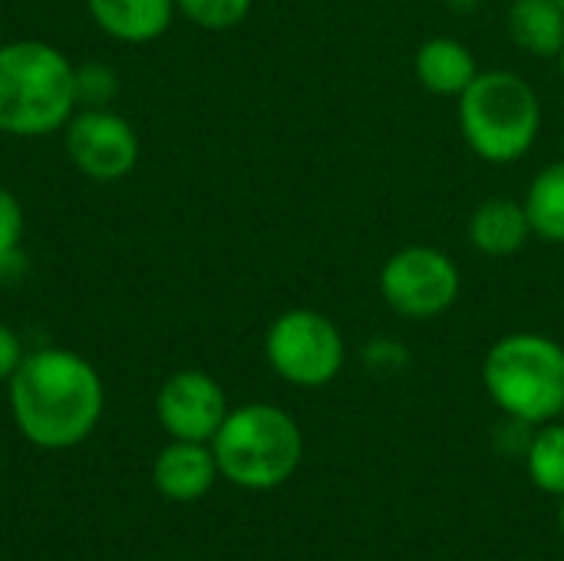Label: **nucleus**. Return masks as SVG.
<instances>
[{
	"label": "nucleus",
	"mask_w": 564,
	"mask_h": 561,
	"mask_svg": "<svg viewBox=\"0 0 564 561\" xmlns=\"http://www.w3.org/2000/svg\"><path fill=\"white\" fill-rule=\"evenodd\" d=\"M7 384L13 423L40 450H69L83 443L102 417V380L96 367L73 350H33Z\"/></svg>",
	"instance_id": "obj_1"
},
{
	"label": "nucleus",
	"mask_w": 564,
	"mask_h": 561,
	"mask_svg": "<svg viewBox=\"0 0 564 561\" xmlns=\"http://www.w3.org/2000/svg\"><path fill=\"white\" fill-rule=\"evenodd\" d=\"M76 66L43 40H13L0 46V132L50 136L76 112Z\"/></svg>",
	"instance_id": "obj_2"
},
{
	"label": "nucleus",
	"mask_w": 564,
	"mask_h": 561,
	"mask_svg": "<svg viewBox=\"0 0 564 561\" xmlns=\"http://www.w3.org/2000/svg\"><path fill=\"white\" fill-rule=\"evenodd\" d=\"M459 129L479 159L492 165L519 162L542 132V99L525 76L486 69L459 96Z\"/></svg>",
	"instance_id": "obj_3"
},
{
	"label": "nucleus",
	"mask_w": 564,
	"mask_h": 561,
	"mask_svg": "<svg viewBox=\"0 0 564 561\" xmlns=\"http://www.w3.org/2000/svg\"><path fill=\"white\" fill-rule=\"evenodd\" d=\"M482 384L506 417L545 427L564 410V347L545 334H506L486 354Z\"/></svg>",
	"instance_id": "obj_4"
},
{
	"label": "nucleus",
	"mask_w": 564,
	"mask_h": 561,
	"mask_svg": "<svg viewBox=\"0 0 564 561\" xmlns=\"http://www.w3.org/2000/svg\"><path fill=\"white\" fill-rule=\"evenodd\" d=\"M218 473L241 489H274L294 476L304 456V436L294 417L271 403L228 410L212 440Z\"/></svg>",
	"instance_id": "obj_5"
},
{
	"label": "nucleus",
	"mask_w": 564,
	"mask_h": 561,
	"mask_svg": "<svg viewBox=\"0 0 564 561\" xmlns=\"http://www.w3.org/2000/svg\"><path fill=\"white\" fill-rule=\"evenodd\" d=\"M264 357L271 370L294 384V387H327L344 370V334L340 327L314 311V308H291L278 314L264 334Z\"/></svg>",
	"instance_id": "obj_6"
},
{
	"label": "nucleus",
	"mask_w": 564,
	"mask_h": 561,
	"mask_svg": "<svg viewBox=\"0 0 564 561\" xmlns=\"http://www.w3.org/2000/svg\"><path fill=\"white\" fill-rule=\"evenodd\" d=\"M463 291L456 261L433 245H406L380 268V298L410 321H433L446 314Z\"/></svg>",
	"instance_id": "obj_7"
},
{
	"label": "nucleus",
	"mask_w": 564,
	"mask_h": 561,
	"mask_svg": "<svg viewBox=\"0 0 564 561\" xmlns=\"http://www.w3.org/2000/svg\"><path fill=\"white\" fill-rule=\"evenodd\" d=\"M63 145L69 162L96 182H116L139 162L135 129L129 119L109 112L106 106L76 109L63 126Z\"/></svg>",
	"instance_id": "obj_8"
},
{
	"label": "nucleus",
	"mask_w": 564,
	"mask_h": 561,
	"mask_svg": "<svg viewBox=\"0 0 564 561\" xmlns=\"http://www.w3.org/2000/svg\"><path fill=\"white\" fill-rule=\"evenodd\" d=\"M155 413L172 440L212 443L228 417V397L205 370H178L162 384Z\"/></svg>",
	"instance_id": "obj_9"
},
{
	"label": "nucleus",
	"mask_w": 564,
	"mask_h": 561,
	"mask_svg": "<svg viewBox=\"0 0 564 561\" xmlns=\"http://www.w3.org/2000/svg\"><path fill=\"white\" fill-rule=\"evenodd\" d=\"M215 476H218V463L212 443H188V440L169 443L152 470L155 489L172 503L202 499L215 486Z\"/></svg>",
	"instance_id": "obj_10"
},
{
	"label": "nucleus",
	"mask_w": 564,
	"mask_h": 561,
	"mask_svg": "<svg viewBox=\"0 0 564 561\" xmlns=\"http://www.w3.org/2000/svg\"><path fill=\"white\" fill-rule=\"evenodd\" d=\"M413 69L426 93L446 96V99H459L469 89V83L479 76L473 50L453 36H430L416 50Z\"/></svg>",
	"instance_id": "obj_11"
},
{
	"label": "nucleus",
	"mask_w": 564,
	"mask_h": 561,
	"mask_svg": "<svg viewBox=\"0 0 564 561\" xmlns=\"http://www.w3.org/2000/svg\"><path fill=\"white\" fill-rule=\"evenodd\" d=\"M86 7L96 26L119 43H152L175 17V0H86Z\"/></svg>",
	"instance_id": "obj_12"
},
{
	"label": "nucleus",
	"mask_w": 564,
	"mask_h": 561,
	"mask_svg": "<svg viewBox=\"0 0 564 561\" xmlns=\"http://www.w3.org/2000/svg\"><path fill=\"white\" fill-rule=\"evenodd\" d=\"M532 238V225L522 202L486 198L469 218V241L486 258H512Z\"/></svg>",
	"instance_id": "obj_13"
},
{
	"label": "nucleus",
	"mask_w": 564,
	"mask_h": 561,
	"mask_svg": "<svg viewBox=\"0 0 564 561\" xmlns=\"http://www.w3.org/2000/svg\"><path fill=\"white\" fill-rule=\"evenodd\" d=\"M506 26L512 43L532 56H558L564 50V10L555 0H512Z\"/></svg>",
	"instance_id": "obj_14"
},
{
	"label": "nucleus",
	"mask_w": 564,
	"mask_h": 561,
	"mask_svg": "<svg viewBox=\"0 0 564 561\" xmlns=\"http://www.w3.org/2000/svg\"><path fill=\"white\" fill-rule=\"evenodd\" d=\"M525 215L532 235L549 245H564V159L549 162L525 192Z\"/></svg>",
	"instance_id": "obj_15"
},
{
	"label": "nucleus",
	"mask_w": 564,
	"mask_h": 561,
	"mask_svg": "<svg viewBox=\"0 0 564 561\" xmlns=\"http://www.w3.org/2000/svg\"><path fill=\"white\" fill-rule=\"evenodd\" d=\"M529 479L549 493L564 496V423H545L532 433V443L525 450Z\"/></svg>",
	"instance_id": "obj_16"
},
{
	"label": "nucleus",
	"mask_w": 564,
	"mask_h": 561,
	"mask_svg": "<svg viewBox=\"0 0 564 561\" xmlns=\"http://www.w3.org/2000/svg\"><path fill=\"white\" fill-rule=\"evenodd\" d=\"M175 10L202 30H231L251 13V0H175Z\"/></svg>",
	"instance_id": "obj_17"
},
{
	"label": "nucleus",
	"mask_w": 564,
	"mask_h": 561,
	"mask_svg": "<svg viewBox=\"0 0 564 561\" xmlns=\"http://www.w3.org/2000/svg\"><path fill=\"white\" fill-rule=\"evenodd\" d=\"M116 89H119V79L106 63L76 66V99H79V106H109Z\"/></svg>",
	"instance_id": "obj_18"
},
{
	"label": "nucleus",
	"mask_w": 564,
	"mask_h": 561,
	"mask_svg": "<svg viewBox=\"0 0 564 561\" xmlns=\"http://www.w3.org/2000/svg\"><path fill=\"white\" fill-rule=\"evenodd\" d=\"M20 238H23V205L7 185H0V251L20 248Z\"/></svg>",
	"instance_id": "obj_19"
},
{
	"label": "nucleus",
	"mask_w": 564,
	"mask_h": 561,
	"mask_svg": "<svg viewBox=\"0 0 564 561\" xmlns=\"http://www.w3.org/2000/svg\"><path fill=\"white\" fill-rule=\"evenodd\" d=\"M23 341L17 337V331H10L7 324H0V380H10L17 374V367L23 364Z\"/></svg>",
	"instance_id": "obj_20"
},
{
	"label": "nucleus",
	"mask_w": 564,
	"mask_h": 561,
	"mask_svg": "<svg viewBox=\"0 0 564 561\" xmlns=\"http://www.w3.org/2000/svg\"><path fill=\"white\" fill-rule=\"evenodd\" d=\"M26 274V258L20 248L0 251V284H13Z\"/></svg>",
	"instance_id": "obj_21"
},
{
	"label": "nucleus",
	"mask_w": 564,
	"mask_h": 561,
	"mask_svg": "<svg viewBox=\"0 0 564 561\" xmlns=\"http://www.w3.org/2000/svg\"><path fill=\"white\" fill-rule=\"evenodd\" d=\"M446 3H449L453 13H473V10H479L482 0H446Z\"/></svg>",
	"instance_id": "obj_22"
},
{
	"label": "nucleus",
	"mask_w": 564,
	"mask_h": 561,
	"mask_svg": "<svg viewBox=\"0 0 564 561\" xmlns=\"http://www.w3.org/2000/svg\"><path fill=\"white\" fill-rule=\"evenodd\" d=\"M558 526H562V536H564V496H562V509H558Z\"/></svg>",
	"instance_id": "obj_23"
},
{
	"label": "nucleus",
	"mask_w": 564,
	"mask_h": 561,
	"mask_svg": "<svg viewBox=\"0 0 564 561\" xmlns=\"http://www.w3.org/2000/svg\"><path fill=\"white\" fill-rule=\"evenodd\" d=\"M558 69H562V79H564V50L558 53Z\"/></svg>",
	"instance_id": "obj_24"
},
{
	"label": "nucleus",
	"mask_w": 564,
	"mask_h": 561,
	"mask_svg": "<svg viewBox=\"0 0 564 561\" xmlns=\"http://www.w3.org/2000/svg\"><path fill=\"white\" fill-rule=\"evenodd\" d=\"M555 3H558V7H562V10H564V0H555Z\"/></svg>",
	"instance_id": "obj_25"
},
{
	"label": "nucleus",
	"mask_w": 564,
	"mask_h": 561,
	"mask_svg": "<svg viewBox=\"0 0 564 561\" xmlns=\"http://www.w3.org/2000/svg\"><path fill=\"white\" fill-rule=\"evenodd\" d=\"M562 417H564V410H562Z\"/></svg>",
	"instance_id": "obj_26"
}]
</instances>
